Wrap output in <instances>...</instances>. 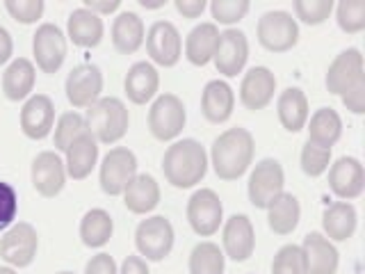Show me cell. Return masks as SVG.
<instances>
[{"mask_svg":"<svg viewBox=\"0 0 365 274\" xmlns=\"http://www.w3.org/2000/svg\"><path fill=\"white\" fill-rule=\"evenodd\" d=\"M247 60H249L247 34L235 28L220 32V44H217V51L212 57L217 71L226 78H235L237 73H242Z\"/></svg>","mask_w":365,"mask_h":274,"instance_id":"obj_13","label":"cell"},{"mask_svg":"<svg viewBox=\"0 0 365 274\" xmlns=\"http://www.w3.org/2000/svg\"><path fill=\"white\" fill-rule=\"evenodd\" d=\"M274 91H277V76H274L267 66H254L249 68L240 85V103L247 110H262L267 108Z\"/></svg>","mask_w":365,"mask_h":274,"instance_id":"obj_18","label":"cell"},{"mask_svg":"<svg viewBox=\"0 0 365 274\" xmlns=\"http://www.w3.org/2000/svg\"><path fill=\"white\" fill-rule=\"evenodd\" d=\"M256 34L262 49L269 53H285L297 46L299 41V26L288 11H267L258 19Z\"/></svg>","mask_w":365,"mask_h":274,"instance_id":"obj_5","label":"cell"},{"mask_svg":"<svg viewBox=\"0 0 365 274\" xmlns=\"http://www.w3.org/2000/svg\"><path fill=\"white\" fill-rule=\"evenodd\" d=\"M137 176V158L130 148L114 146L103 158L101 165V190L110 197H119Z\"/></svg>","mask_w":365,"mask_h":274,"instance_id":"obj_7","label":"cell"},{"mask_svg":"<svg viewBox=\"0 0 365 274\" xmlns=\"http://www.w3.org/2000/svg\"><path fill=\"white\" fill-rule=\"evenodd\" d=\"M0 274H19V272L11 268H0Z\"/></svg>","mask_w":365,"mask_h":274,"instance_id":"obj_51","label":"cell"},{"mask_svg":"<svg viewBox=\"0 0 365 274\" xmlns=\"http://www.w3.org/2000/svg\"><path fill=\"white\" fill-rule=\"evenodd\" d=\"M342 135V119L334 108H319L308 121V142L331 148Z\"/></svg>","mask_w":365,"mask_h":274,"instance_id":"obj_32","label":"cell"},{"mask_svg":"<svg viewBox=\"0 0 365 274\" xmlns=\"http://www.w3.org/2000/svg\"><path fill=\"white\" fill-rule=\"evenodd\" d=\"M329 188L342 201L359 199L365 190V169L361 160L351 156H342L336 160L329 169Z\"/></svg>","mask_w":365,"mask_h":274,"instance_id":"obj_15","label":"cell"},{"mask_svg":"<svg viewBox=\"0 0 365 274\" xmlns=\"http://www.w3.org/2000/svg\"><path fill=\"white\" fill-rule=\"evenodd\" d=\"M294 14L306 26H322L334 11V0H294Z\"/></svg>","mask_w":365,"mask_h":274,"instance_id":"obj_39","label":"cell"},{"mask_svg":"<svg viewBox=\"0 0 365 274\" xmlns=\"http://www.w3.org/2000/svg\"><path fill=\"white\" fill-rule=\"evenodd\" d=\"M187 222L192 231L201 238H210L220 231L224 222V206L215 190L201 188L187 201Z\"/></svg>","mask_w":365,"mask_h":274,"instance_id":"obj_8","label":"cell"},{"mask_svg":"<svg viewBox=\"0 0 365 274\" xmlns=\"http://www.w3.org/2000/svg\"><path fill=\"white\" fill-rule=\"evenodd\" d=\"M167 0H140V5L144 9H160V7H165Z\"/></svg>","mask_w":365,"mask_h":274,"instance_id":"obj_50","label":"cell"},{"mask_svg":"<svg viewBox=\"0 0 365 274\" xmlns=\"http://www.w3.org/2000/svg\"><path fill=\"white\" fill-rule=\"evenodd\" d=\"M5 9L16 23L30 26V23H37L41 19L46 5L43 0H5Z\"/></svg>","mask_w":365,"mask_h":274,"instance_id":"obj_42","label":"cell"},{"mask_svg":"<svg viewBox=\"0 0 365 274\" xmlns=\"http://www.w3.org/2000/svg\"><path fill=\"white\" fill-rule=\"evenodd\" d=\"M85 274H119V270L110 254H96L85 265Z\"/></svg>","mask_w":365,"mask_h":274,"instance_id":"obj_45","label":"cell"},{"mask_svg":"<svg viewBox=\"0 0 365 274\" xmlns=\"http://www.w3.org/2000/svg\"><path fill=\"white\" fill-rule=\"evenodd\" d=\"M66 98L73 108H89L101 98L103 73L94 64H80L66 76Z\"/></svg>","mask_w":365,"mask_h":274,"instance_id":"obj_14","label":"cell"},{"mask_svg":"<svg viewBox=\"0 0 365 274\" xmlns=\"http://www.w3.org/2000/svg\"><path fill=\"white\" fill-rule=\"evenodd\" d=\"M342 106L354 114H363L365 112V78L359 80L356 85L349 87L345 94H342Z\"/></svg>","mask_w":365,"mask_h":274,"instance_id":"obj_44","label":"cell"},{"mask_svg":"<svg viewBox=\"0 0 365 274\" xmlns=\"http://www.w3.org/2000/svg\"><path fill=\"white\" fill-rule=\"evenodd\" d=\"M66 176H71L73 181H83L91 174V169L96 167L98 160V142L91 133L80 135L78 140L71 142V146L66 148Z\"/></svg>","mask_w":365,"mask_h":274,"instance_id":"obj_25","label":"cell"},{"mask_svg":"<svg viewBox=\"0 0 365 274\" xmlns=\"http://www.w3.org/2000/svg\"><path fill=\"white\" fill-rule=\"evenodd\" d=\"M254 135L247 128H228L212 142L210 163L222 181H237L254 163Z\"/></svg>","mask_w":365,"mask_h":274,"instance_id":"obj_1","label":"cell"},{"mask_svg":"<svg viewBox=\"0 0 365 274\" xmlns=\"http://www.w3.org/2000/svg\"><path fill=\"white\" fill-rule=\"evenodd\" d=\"M363 78H365V68H363L361 51L347 49V51H342L334 62H331L324 83H327L329 94L342 96L349 87H354Z\"/></svg>","mask_w":365,"mask_h":274,"instance_id":"obj_17","label":"cell"},{"mask_svg":"<svg viewBox=\"0 0 365 274\" xmlns=\"http://www.w3.org/2000/svg\"><path fill=\"white\" fill-rule=\"evenodd\" d=\"M39 238L34 226L28 222H19L0 238V258L14 268H28L37 256Z\"/></svg>","mask_w":365,"mask_h":274,"instance_id":"obj_11","label":"cell"},{"mask_svg":"<svg viewBox=\"0 0 365 274\" xmlns=\"http://www.w3.org/2000/svg\"><path fill=\"white\" fill-rule=\"evenodd\" d=\"M226 256L215 243H199L190 254V274H224Z\"/></svg>","mask_w":365,"mask_h":274,"instance_id":"obj_35","label":"cell"},{"mask_svg":"<svg viewBox=\"0 0 365 274\" xmlns=\"http://www.w3.org/2000/svg\"><path fill=\"white\" fill-rule=\"evenodd\" d=\"M222 245H224V256L233 258L235 263H242L254 254L256 233H254V224H251L247 215L228 217L224 224Z\"/></svg>","mask_w":365,"mask_h":274,"instance_id":"obj_19","label":"cell"},{"mask_svg":"<svg viewBox=\"0 0 365 274\" xmlns=\"http://www.w3.org/2000/svg\"><path fill=\"white\" fill-rule=\"evenodd\" d=\"M356 222H359V215L356 208L349 203V201H336L327 206V210L322 215V226H324V233L329 240H336V243H345L354 235L356 231Z\"/></svg>","mask_w":365,"mask_h":274,"instance_id":"obj_27","label":"cell"},{"mask_svg":"<svg viewBox=\"0 0 365 274\" xmlns=\"http://www.w3.org/2000/svg\"><path fill=\"white\" fill-rule=\"evenodd\" d=\"M11 53H14V41H11V34L0 26V64H7L11 60Z\"/></svg>","mask_w":365,"mask_h":274,"instance_id":"obj_49","label":"cell"},{"mask_svg":"<svg viewBox=\"0 0 365 274\" xmlns=\"http://www.w3.org/2000/svg\"><path fill=\"white\" fill-rule=\"evenodd\" d=\"M165 178L178 190L194 188L203 181L208 171V156L205 148L197 140H180L174 142L163 158Z\"/></svg>","mask_w":365,"mask_h":274,"instance_id":"obj_2","label":"cell"},{"mask_svg":"<svg viewBox=\"0 0 365 274\" xmlns=\"http://www.w3.org/2000/svg\"><path fill=\"white\" fill-rule=\"evenodd\" d=\"M135 245L146 260H165L174 249V226L165 215L146 217L137 224Z\"/></svg>","mask_w":365,"mask_h":274,"instance_id":"obj_4","label":"cell"},{"mask_svg":"<svg viewBox=\"0 0 365 274\" xmlns=\"http://www.w3.org/2000/svg\"><path fill=\"white\" fill-rule=\"evenodd\" d=\"M34 64L26 57H16L14 62L7 66V71L3 76V91L9 101H23L32 94L34 89Z\"/></svg>","mask_w":365,"mask_h":274,"instance_id":"obj_33","label":"cell"},{"mask_svg":"<svg viewBox=\"0 0 365 274\" xmlns=\"http://www.w3.org/2000/svg\"><path fill=\"white\" fill-rule=\"evenodd\" d=\"M146 39L144 21L135 11H121L112 23V44L123 55H133L142 49Z\"/></svg>","mask_w":365,"mask_h":274,"instance_id":"obj_26","label":"cell"},{"mask_svg":"<svg viewBox=\"0 0 365 274\" xmlns=\"http://www.w3.org/2000/svg\"><path fill=\"white\" fill-rule=\"evenodd\" d=\"M217 44H220V28L215 23H201L187 34L185 57L194 66H205L215 57Z\"/></svg>","mask_w":365,"mask_h":274,"instance_id":"obj_28","label":"cell"},{"mask_svg":"<svg viewBox=\"0 0 365 274\" xmlns=\"http://www.w3.org/2000/svg\"><path fill=\"white\" fill-rule=\"evenodd\" d=\"M19 213V194L11 183L0 181V231H5L16 220Z\"/></svg>","mask_w":365,"mask_h":274,"instance_id":"obj_43","label":"cell"},{"mask_svg":"<svg viewBox=\"0 0 365 274\" xmlns=\"http://www.w3.org/2000/svg\"><path fill=\"white\" fill-rule=\"evenodd\" d=\"M187 121L185 106L176 94H160L148 110V131L160 142L176 140Z\"/></svg>","mask_w":365,"mask_h":274,"instance_id":"obj_6","label":"cell"},{"mask_svg":"<svg viewBox=\"0 0 365 274\" xmlns=\"http://www.w3.org/2000/svg\"><path fill=\"white\" fill-rule=\"evenodd\" d=\"M174 5L178 14H182L185 19H199L205 9V0H176Z\"/></svg>","mask_w":365,"mask_h":274,"instance_id":"obj_46","label":"cell"},{"mask_svg":"<svg viewBox=\"0 0 365 274\" xmlns=\"http://www.w3.org/2000/svg\"><path fill=\"white\" fill-rule=\"evenodd\" d=\"M123 203L125 208L135 215H146L151 213L160 203V186L153 176L148 174H137L130 186L123 192Z\"/></svg>","mask_w":365,"mask_h":274,"instance_id":"obj_30","label":"cell"},{"mask_svg":"<svg viewBox=\"0 0 365 274\" xmlns=\"http://www.w3.org/2000/svg\"><path fill=\"white\" fill-rule=\"evenodd\" d=\"M302 251L306 256L308 274H336L338 272V249L322 233H308L304 238Z\"/></svg>","mask_w":365,"mask_h":274,"instance_id":"obj_21","label":"cell"},{"mask_svg":"<svg viewBox=\"0 0 365 274\" xmlns=\"http://www.w3.org/2000/svg\"><path fill=\"white\" fill-rule=\"evenodd\" d=\"M32 188L37 190L41 197L53 199L64 190L66 183V167L62 158L55 151H41L32 160Z\"/></svg>","mask_w":365,"mask_h":274,"instance_id":"obj_16","label":"cell"},{"mask_svg":"<svg viewBox=\"0 0 365 274\" xmlns=\"http://www.w3.org/2000/svg\"><path fill=\"white\" fill-rule=\"evenodd\" d=\"M85 9L94 11L98 16H106V14H112V11H117L121 7V0H85Z\"/></svg>","mask_w":365,"mask_h":274,"instance_id":"obj_47","label":"cell"},{"mask_svg":"<svg viewBox=\"0 0 365 274\" xmlns=\"http://www.w3.org/2000/svg\"><path fill=\"white\" fill-rule=\"evenodd\" d=\"M146 53L160 66H176L182 55V39L174 23L155 21L146 32Z\"/></svg>","mask_w":365,"mask_h":274,"instance_id":"obj_12","label":"cell"},{"mask_svg":"<svg viewBox=\"0 0 365 274\" xmlns=\"http://www.w3.org/2000/svg\"><path fill=\"white\" fill-rule=\"evenodd\" d=\"M251 3L249 0H212L210 11L212 19L222 26H233V23L242 21L247 16Z\"/></svg>","mask_w":365,"mask_h":274,"instance_id":"obj_41","label":"cell"},{"mask_svg":"<svg viewBox=\"0 0 365 274\" xmlns=\"http://www.w3.org/2000/svg\"><path fill=\"white\" fill-rule=\"evenodd\" d=\"M57 274H73V272H57Z\"/></svg>","mask_w":365,"mask_h":274,"instance_id":"obj_52","label":"cell"},{"mask_svg":"<svg viewBox=\"0 0 365 274\" xmlns=\"http://www.w3.org/2000/svg\"><path fill=\"white\" fill-rule=\"evenodd\" d=\"M235 108V94L224 80H210L201 94V112L210 123H224L231 119Z\"/></svg>","mask_w":365,"mask_h":274,"instance_id":"obj_23","label":"cell"},{"mask_svg":"<svg viewBox=\"0 0 365 274\" xmlns=\"http://www.w3.org/2000/svg\"><path fill=\"white\" fill-rule=\"evenodd\" d=\"M114 231V222L108 210L103 208H91L85 213L83 222H80V238L83 243L91 249H98L110 243Z\"/></svg>","mask_w":365,"mask_h":274,"instance_id":"obj_34","label":"cell"},{"mask_svg":"<svg viewBox=\"0 0 365 274\" xmlns=\"http://www.w3.org/2000/svg\"><path fill=\"white\" fill-rule=\"evenodd\" d=\"M331 165V148L315 146L311 142H306L302 148V169L306 176H322Z\"/></svg>","mask_w":365,"mask_h":274,"instance_id":"obj_40","label":"cell"},{"mask_svg":"<svg viewBox=\"0 0 365 274\" xmlns=\"http://www.w3.org/2000/svg\"><path fill=\"white\" fill-rule=\"evenodd\" d=\"M66 32H68V39L76 46H80V49H96L103 39L106 26H103V19L98 14H94V11H89L85 7H78L68 14Z\"/></svg>","mask_w":365,"mask_h":274,"instance_id":"obj_22","label":"cell"},{"mask_svg":"<svg viewBox=\"0 0 365 274\" xmlns=\"http://www.w3.org/2000/svg\"><path fill=\"white\" fill-rule=\"evenodd\" d=\"M160 87V76L158 68L151 62H135L123 80L125 96H128L135 106H144L158 94Z\"/></svg>","mask_w":365,"mask_h":274,"instance_id":"obj_24","label":"cell"},{"mask_svg":"<svg viewBox=\"0 0 365 274\" xmlns=\"http://www.w3.org/2000/svg\"><path fill=\"white\" fill-rule=\"evenodd\" d=\"M119 274H151V272H148V265L142 256H128L121 263Z\"/></svg>","mask_w":365,"mask_h":274,"instance_id":"obj_48","label":"cell"},{"mask_svg":"<svg viewBox=\"0 0 365 274\" xmlns=\"http://www.w3.org/2000/svg\"><path fill=\"white\" fill-rule=\"evenodd\" d=\"M302 220V206L294 194L283 192L267 206V222L277 235H290Z\"/></svg>","mask_w":365,"mask_h":274,"instance_id":"obj_31","label":"cell"},{"mask_svg":"<svg viewBox=\"0 0 365 274\" xmlns=\"http://www.w3.org/2000/svg\"><path fill=\"white\" fill-rule=\"evenodd\" d=\"M272 274H308L306 256L299 245H285L272 260Z\"/></svg>","mask_w":365,"mask_h":274,"instance_id":"obj_38","label":"cell"},{"mask_svg":"<svg viewBox=\"0 0 365 274\" xmlns=\"http://www.w3.org/2000/svg\"><path fill=\"white\" fill-rule=\"evenodd\" d=\"M32 53L43 73H57L66 57V37L55 23H41L34 32Z\"/></svg>","mask_w":365,"mask_h":274,"instance_id":"obj_10","label":"cell"},{"mask_svg":"<svg viewBox=\"0 0 365 274\" xmlns=\"http://www.w3.org/2000/svg\"><path fill=\"white\" fill-rule=\"evenodd\" d=\"M53 126H55V106L51 96L46 94L30 96L21 110V131L30 140H43V137L51 135Z\"/></svg>","mask_w":365,"mask_h":274,"instance_id":"obj_20","label":"cell"},{"mask_svg":"<svg viewBox=\"0 0 365 274\" xmlns=\"http://www.w3.org/2000/svg\"><path fill=\"white\" fill-rule=\"evenodd\" d=\"M89 133L87 119L78 112H64L55 126V148L57 151H66L71 146L73 140H78L80 135Z\"/></svg>","mask_w":365,"mask_h":274,"instance_id":"obj_36","label":"cell"},{"mask_svg":"<svg viewBox=\"0 0 365 274\" xmlns=\"http://www.w3.org/2000/svg\"><path fill=\"white\" fill-rule=\"evenodd\" d=\"M89 133L98 144H114L128 133V108L117 96H103L87 108Z\"/></svg>","mask_w":365,"mask_h":274,"instance_id":"obj_3","label":"cell"},{"mask_svg":"<svg viewBox=\"0 0 365 274\" xmlns=\"http://www.w3.org/2000/svg\"><path fill=\"white\" fill-rule=\"evenodd\" d=\"M277 114L288 133H299L308 121V98L299 87H288L277 101Z\"/></svg>","mask_w":365,"mask_h":274,"instance_id":"obj_29","label":"cell"},{"mask_svg":"<svg viewBox=\"0 0 365 274\" xmlns=\"http://www.w3.org/2000/svg\"><path fill=\"white\" fill-rule=\"evenodd\" d=\"M336 21L340 30L347 34L365 30V3L363 0H342L336 7Z\"/></svg>","mask_w":365,"mask_h":274,"instance_id":"obj_37","label":"cell"},{"mask_svg":"<svg viewBox=\"0 0 365 274\" xmlns=\"http://www.w3.org/2000/svg\"><path fill=\"white\" fill-rule=\"evenodd\" d=\"M283 186H285V176H283V167L279 160L274 158H265L254 167L249 176V201L256 206V208L267 210V206L283 194Z\"/></svg>","mask_w":365,"mask_h":274,"instance_id":"obj_9","label":"cell"}]
</instances>
